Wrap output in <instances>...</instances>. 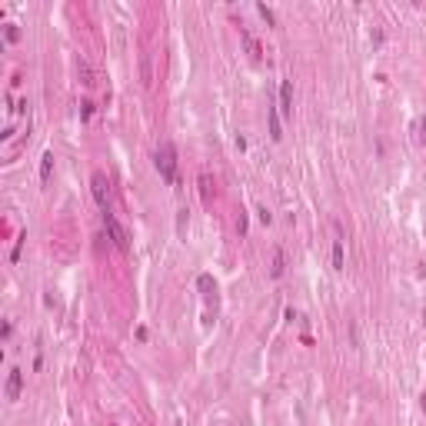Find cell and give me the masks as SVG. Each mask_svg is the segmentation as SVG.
<instances>
[{
  "instance_id": "cell-13",
  "label": "cell",
  "mask_w": 426,
  "mask_h": 426,
  "mask_svg": "<svg viewBox=\"0 0 426 426\" xmlns=\"http://www.w3.org/2000/svg\"><path fill=\"white\" fill-rule=\"evenodd\" d=\"M420 130H423V140H426V117H423V123H420Z\"/></svg>"
},
{
  "instance_id": "cell-6",
  "label": "cell",
  "mask_w": 426,
  "mask_h": 426,
  "mask_svg": "<svg viewBox=\"0 0 426 426\" xmlns=\"http://www.w3.org/2000/svg\"><path fill=\"white\" fill-rule=\"evenodd\" d=\"M240 37H243V47H246V54H250V57H260V54H263V50H260V43H257V37H253L246 27H240Z\"/></svg>"
},
{
  "instance_id": "cell-3",
  "label": "cell",
  "mask_w": 426,
  "mask_h": 426,
  "mask_svg": "<svg viewBox=\"0 0 426 426\" xmlns=\"http://www.w3.org/2000/svg\"><path fill=\"white\" fill-rule=\"evenodd\" d=\"M107 186H110V183H107V177L97 170V173L90 177V190H93V197H97V203H100V210H103V213L110 210V203H107Z\"/></svg>"
},
{
  "instance_id": "cell-1",
  "label": "cell",
  "mask_w": 426,
  "mask_h": 426,
  "mask_svg": "<svg viewBox=\"0 0 426 426\" xmlns=\"http://www.w3.org/2000/svg\"><path fill=\"white\" fill-rule=\"evenodd\" d=\"M157 170H160V177L167 180V183H177V150H173V143H160V150H157Z\"/></svg>"
},
{
  "instance_id": "cell-10",
  "label": "cell",
  "mask_w": 426,
  "mask_h": 426,
  "mask_svg": "<svg viewBox=\"0 0 426 426\" xmlns=\"http://www.w3.org/2000/svg\"><path fill=\"white\" fill-rule=\"evenodd\" d=\"M200 197H203V200H210V173H200Z\"/></svg>"
},
{
  "instance_id": "cell-14",
  "label": "cell",
  "mask_w": 426,
  "mask_h": 426,
  "mask_svg": "<svg viewBox=\"0 0 426 426\" xmlns=\"http://www.w3.org/2000/svg\"><path fill=\"white\" fill-rule=\"evenodd\" d=\"M423 409H426V396H423Z\"/></svg>"
},
{
  "instance_id": "cell-4",
  "label": "cell",
  "mask_w": 426,
  "mask_h": 426,
  "mask_svg": "<svg viewBox=\"0 0 426 426\" xmlns=\"http://www.w3.org/2000/svg\"><path fill=\"white\" fill-rule=\"evenodd\" d=\"M280 113H283V117H293V87H290V80L280 83Z\"/></svg>"
},
{
  "instance_id": "cell-11",
  "label": "cell",
  "mask_w": 426,
  "mask_h": 426,
  "mask_svg": "<svg viewBox=\"0 0 426 426\" xmlns=\"http://www.w3.org/2000/svg\"><path fill=\"white\" fill-rule=\"evenodd\" d=\"M273 277H283V253H273Z\"/></svg>"
},
{
  "instance_id": "cell-9",
  "label": "cell",
  "mask_w": 426,
  "mask_h": 426,
  "mask_svg": "<svg viewBox=\"0 0 426 426\" xmlns=\"http://www.w3.org/2000/svg\"><path fill=\"white\" fill-rule=\"evenodd\" d=\"M333 270H343V243H333Z\"/></svg>"
},
{
  "instance_id": "cell-2",
  "label": "cell",
  "mask_w": 426,
  "mask_h": 426,
  "mask_svg": "<svg viewBox=\"0 0 426 426\" xmlns=\"http://www.w3.org/2000/svg\"><path fill=\"white\" fill-rule=\"evenodd\" d=\"M103 226H107V233H110V240L117 243V250H123V253H127V250H130V237H127V230L120 226V220L113 217L110 210L103 213Z\"/></svg>"
},
{
  "instance_id": "cell-5",
  "label": "cell",
  "mask_w": 426,
  "mask_h": 426,
  "mask_svg": "<svg viewBox=\"0 0 426 426\" xmlns=\"http://www.w3.org/2000/svg\"><path fill=\"white\" fill-rule=\"evenodd\" d=\"M20 389H23V373L10 370V376H7V400H20Z\"/></svg>"
},
{
  "instance_id": "cell-7",
  "label": "cell",
  "mask_w": 426,
  "mask_h": 426,
  "mask_svg": "<svg viewBox=\"0 0 426 426\" xmlns=\"http://www.w3.org/2000/svg\"><path fill=\"white\" fill-rule=\"evenodd\" d=\"M50 173H54V153H43V157H40V180L47 183Z\"/></svg>"
},
{
  "instance_id": "cell-8",
  "label": "cell",
  "mask_w": 426,
  "mask_h": 426,
  "mask_svg": "<svg viewBox=\"0 0 426 426\" xmlns=\"http://www.w3.org/2000/svg\"><path fill=\"white\" fill-rule=\"evenodd\" d=\"M270 137H273V140L283 137V130H280V110H270Z\"/></svg>"
},
{
  "instance_id": "cell-12",
  "label": "cell",
  "mask_w": 426,
  "mask_h": 426,
  "mask_svg": "<svg viewBox=\"0 0 426 426\" xmlns=\"http://www.w3.org/2000/svg\"><path fill=\"white\" fill-rule=\"evenodd\" d=\"M257 10H260V17L266 20V23H277V17H273V10H270V7H266V3H260Z\"/></svg>"
}]
</instances>
